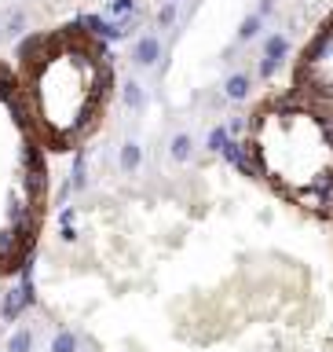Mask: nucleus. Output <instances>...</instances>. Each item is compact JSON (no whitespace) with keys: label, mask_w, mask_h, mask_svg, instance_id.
I'll return each mask as SVG.
<instances>
[{"label":"nucleus","mask_w":333,"mask_h":352,"mask_svg":"<svg viewBox=\"0 0 333 352\" xmlns=\"http://www.w3.org/2000/svg\"><path fill=\"white\" fill-rule=\"evenodd\" d=\"M81 349V338L73 334V330H59V334L51 338V352H77Z\"/></svg>","instance_id":"nucleus-13"},{"label":"nucleus","mask_w":333,"mask_h":352,"mask_svg":"<svg viewBox=\"0 0 333 352\" xmlns=\"http://www.w3.org/2000/svg\"><path fill=\"white\" fill-rule=\"evenodd\" d=\"M282 63H286V59H271V55H260V63H257V70H253V77H257V81H271V77L282 70Z\"/></svg>","instance_id":"nucleus-12"},{"label":"nucleus","mask_w":333,"mask_h":352,"mask_svg":"<svg viewBox=\"0 0 333 352\" xmlns=\"http://www.w3.org/2000/svg\"><path fill=\"white\" fill-rule=\"evenodd\" d=\"M253 85H257V77H253L249 70L227 74V81H224V99H227V103H246V99L253 96Z\"/></svg>","instance_id":"nucleus-2"},{"label":"nucleus","mask_w":333,"mask_h":352,"mask_svg":"<svg viewBox=\"0 0 333 352\" xmlns=\"http://www.w3.org/2000/svg\"><path fill=\"white\" fill-rule=\"evenodd\" d=\"M66 184H70L73 195H81L84 187H88V154L84 151L73 154V169H70V180H66Z\"/></svg>","instance_id":"nucleus-5"},{"label":"nucleus","mask_w":333,"mask_h":352,"mask_svg":"<svg viewBox=\"0 0 333 352\" xmlns=\"http://www.w3.org/2000/svg\"><path fill=\"white\" fill-rule=\"evenodd\" d=\"M121 103H125L128 110H136V114H139V110L147 107V92H143V85L128 77V81L121 85Z\"/></svg>","instance_id":"nucleus-6"},{"label":"nucleus","mask_w":333,"mask_h":352,"mask_svg":"<svg viewBox=\"0 0 333 352\" xmlns=\"http://www.w3.org/2000/svg\"><path fill=\"white\" fill-rule=\"evenodd\" d=\"M139 165H143V147L136 140H125L117 147V169L125 176H132V173H139Z\"/></svg>","instance_id":"nucleus-3"},{"label":"nucleus","mask_w":333,"mask_h":352,"mask_svg":"<svg viewBox=\"0 0 333 352\" xmlns=\"http://www.w3.org/2000/svg\"><path fill=\"white\" fill-rule=\"evenodd\" d=\"M154 26H158V30H172L176 26V4H161L158 15H154Z\"/></svg>","instance_id":"nucleus-14"},{"label":"nucleus","mask_w":333,"mask_h":352,"mask_svg":"<svg viewBox=\"0 0 333 352\" xmlns=\"http://www.w3.org/2000/svg\"><path fill=\"white\" fill-rule=\"evenodd\" d=\"M227 129H231V136H235V140H246V136H249V118H242V114H231Z\"/></svg>","instance_id":"nucleus-15"},{"label":"nucleus","mask_w":333,"mask_h":352,"mask_svg":"<svg viewBox=\"0 0 333 352\" xmlns=\"http://www.w3.org/2000/svg\"><path fill=\"white\" fill-rule=\"evenodd\" d=\"M161 4H180V0H161Z\"/></svg>","instance_id":"nucleus-19"},{"label":"nucleus","mask_w":333,"mask_h":352,"mask_svg":"<svg viewBox=\"0 0 333 352\" xmlns=\"http://www.w3.org/2000/svg\"><path fill=\"white\" fill-rule=\"evenodd\" d=\"M33 345H37V338H33V330L19 327L15 334L8 338V352H33Z\"/></svg>","instance_id":"nucleus-11"},{"label":"nucleus","mask_w":333,"mask_h":352,"mask_svg":"<svg viewBox=\"0 0 333 352\" xmlns=\"http://www.w3.org/2000/svg\"><path fill=\"white\" fill-rule=\"evenodd\" d=\"M59 239H62V242H77V228H73V224H62Z\"/></svg>","instance_id":"nucleus-17"},{"label":"nucleus","mask_w":333,"mask_h":352,"mask_svg":"<svg viewBox=\"0 0 333 352\" xmlns=\"http://www.w3.org/2000/svg\"><path fill=\"white\" fill-rule=\"evenodd\" d=\"M227 143H231V129H227V121H224V125H213V129H209V136H205V151L224 154Z\"/></svg>","instance_id":"nucleus-9"},{"label":"nucleus","mask_w":333,"mask_h":352,"mask_svg":"<svg viewBox=\"0 0 333 352\" xmlns=\"http://www.w3.org/2000/svg\"><path fill=\"white\" fill-rule=\"evenodd\" d=\"M169 158L176 165H187L194 158V136H191V132H176L172 143H169Z\"/></svg>","instance_id":"nucleus-4"},{"label":"nucleus","mask_w":333,"mask_h":352,"mask_svg":"<svg viewBox=\"0 0 333 352\" xmlns=\"http://www.w3.org/2000/svg\"><path fill=\"white\" fill-rule=\"evenodd\" d=\"M264 33V19L257 15V11H249L246 19L238 22V44H249V41H260Z\"/></svg>","instance_id":"nucleus-7"},{"label":"nucleus","mask_w":333,"mask_h":352,"mask_svg":"<svg viewBox=\"0 0 333 352\" xmlns=\"http://www.w3.org/2000/svg\"><path fill=\"white\" fill-rule=\"evenodd\" d=\"M264 55H271V59H286V55H290V37H286V33H268V37H264Z\"/></svg>","instance_id":"nucleus-8"},{"label":"nucleus","mask_w":333,"mask_h":352,"mask_svg":"<svg viewBox=\"0 0 333 352\" xmlns=\"http://www.w3.org/2000/svg\"><path fill=\"white\" fill-rule=\"evenodd\" d=\"M275 4H279V0H260V8H257V15L268 22V19H275Z\"/></svg>","instance_id":"nucleus-16"},{"label":"nucleus","mask_w":333,"mask_h":352,"mask_svg":"<svg viewBox=\"0 0 333 352\" xmlns=\"http://www.w3.org/2000/svg\"><path fill=\"white\" fill-rule=\"evenodd\" d=\"M158 59H161V37L158 33H139V37L132 41V63H136L139 70H150Z\"/></svg>","instance_id":"nucleus-1"},{"label":"nucleus","mask_w":333,"mask_h":352,"mask_svg":"<svg viewBox=\"0 0 333 352\" xmlns=\"http://www.w3.org/2000/svg\"><path fill=\"white\" fill-rule=\"evenodd\" d=\"M0 41H4V22H0Z\"/></svg>","instance_id":"nucleus-18"},{"label":"nucleus","mask_w":333,"mask_h":352,"mask_svg":"<svg viewBox=\"0 0 333 352\" xmlns=\"http://www.w3.org/2000/svg\"><path fill=\"white\" fill-rule=\"evenodd\" d=\"M26 33V11H8V19H4V41H15Z\"/></svg>","instance_id":"nucleus-10"}]
</instances>
